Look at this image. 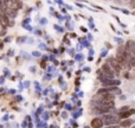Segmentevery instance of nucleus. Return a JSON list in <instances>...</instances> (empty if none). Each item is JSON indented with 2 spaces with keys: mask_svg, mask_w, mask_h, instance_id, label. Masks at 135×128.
<instances>
[{
  "mask_svg": "<svg viewBox=\"0 0 135 128\" xmlns=\"http://www.w3.org/2000/svg\"><path fill=\"white\" fill-rule=\"evenodd\" d=\"M102 70H103V72H104L105 75H108V77H110V78H113V77H114V71H111V68H110V65L108 63L103 64Z\"/></svg>",
  "mask_w": 135,
  "mask_h": 128,
  "instance_id": "obj_1",
  "label": "nucleus"
},
{
  "mask_svg": "<svg viewBox=\"0 0 135 128\" xmlns=\"http://www.w3.org/2000/svg\"><path fill=\"white\" fill-rule=\"evenodd\" d=\"M109 65H111V67H113V70H114L116 74H120L121 67L119 65V63H117V62L115 61L114 58H110V59H109Z\"/></svg>",
  "mask_w": 135,
  "mask_h": 128,
  "instance_id": "obj_2",
  "label": "nucleus"
},
{
  "mask_svg": "<svg viewBox=\"0 0 135 128\" xmlns=\"http://www.w3.org/2000/svg\"><path fill=\"white\" fill-rule=\"evenodd\" d=\"M91 127L92 128H102L103 127V121L99 118H95L91 121Z\"/></svg>",
  "mask_w": 135,
  "mask_h": 128,
  "instance_id": "obj_3",
  "label": "nucleus"
},
{
  "mask_svg": "<svg viewBox=\"0 0 135 128\" xmlns=\"http://www.w3.org/2000/svg\"><path fill=\"white\" fill-rule=\"evenodd\" d=\"M134 113H135V110H134V109H130V110H128V112H125V113H120V118H122V119H127L128 116L133 115Z\"/></svg>",
  "mask_w": 135,
  "mask_h": 128,
  "instance_id": "obj_4",
  "label": "nucleus"
},
{
  "mask_svg": "<svg viewBox=\"0 0 135 128\" xmlns=\"http://www.w3.org/2000/svg\"><path fill=\"white\" fill-rule=\"evenodd\" d=\"M132 125H133V121L132 120H125V121L121 122V126H122V127H126V128L130 127Z\"/></svg>",
  "mask_w": 135,
  "mask_h": 128,
  "instance_id": "obj_5",
  "label": "nucleus"
},
{
  "mask_svg": "<svg viewBox=\"0 0 135 128\" xmlns=\"http://www.w3.org/2000/svg\"><path fill=\"white\" fill-rule=\"evenodd\" d=\"M116 121V118H114V116H105V123L107 125H110V123H113V122H115Z\"/></svg>",
  "mask_w": 135,
  "mask_h": 128,
  "instance_id": "obj_6",
  "label": "nucleus"
},
{
  "mask_svg": "<svg viewBox=\"0 0 135 128\" xmlns=\"http://www.w3.org/2000/svg\"><path fill=\"white\" fill-rule=\"evenodd\" d=\"M108 128H119V127H116V126H111V127H108Z\"/></svg>",
  "mask_w": 135,
  "mask_h": 128,
  "instance_id": "obj_7",
  "label": "nucleus"
}]
</instances>
